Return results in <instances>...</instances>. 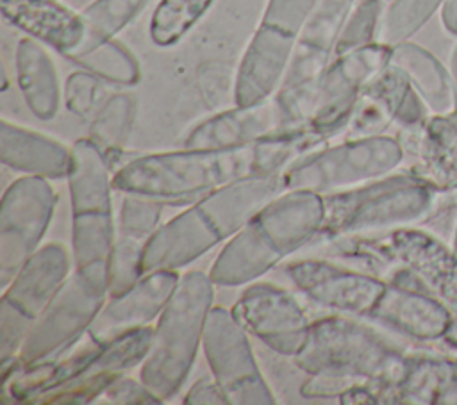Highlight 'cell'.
<instances>
[{"label": "cell", "instance_id": "cell-1", "mask_svg": "<svg viewBox=\"0 0 457 405\" xmlns=\"http://www.w3.org/2000/svg\"><path fill=\"white\" fill-rule=\"evenodd\" d=\"M327 139L312 127L296 125L239 146L148 153L121 166L112 186L125 194L182 203L239 178L282 171Z\"/></svg>", "mask_w": 457, "mask_h": 405}, {"label": "cell", "instance_id": "cell-2", "mask_svg": "<svg viewBox=\"0 0 457 405\" xmlns=\"http://www.w3.org/2000/svg\"><path fill=\"white\" fill-rule=\"evenodd\" d=\"M336 252L384 280L420 285L443 300L457 328V252L432 234L407 227L336 239Z\"/></svg>", "mask_w": 457, "mask_h": 405}, {"label": "cell", "instance_id": "cell-3", "mask_svg": "<svg viewBox=\"0 0 457 405\" xmlns=\"http://www.w3.org/2000/svg\"><path fill=\"white\" fill-rule=\"evenodd\" d=\"M391 46L370 43L334 57L318 75L280 87L273 96L282 127L307 125L332 137L346 130L366 84L389 64Z\"/></svg>", "mask_w": 457, "mask_h": 405}, {"label": "cell", "instance_id": "cell-4", "mask_svg": "<svg viewBox=\"0 0 457 405\" xmlns=\"http://www.w3.org/2000/svg\"><path fill=\"white\" fill-rule=\"evenodd\" d=\"M407 353L375 328L346 316H327L311 323L295 364L309 375L345 376L373 384L380 393L393 385Z\"/></svg>", "mask_w": 457, "mask_h": 405}, {"label": "cell", "instance_id": "cell-5", "mask_svg": "<svg viewBox=\"0 0 457 405\" xmlns=\"http://www.w3.org/2000/svg\"><path fill=\"white\" fill-rule=\"evenodd\" d=\"M212 285L209 275L187 271L159 316L139 380L161 401L175 396L191 373L212 307Z\"/></svg>", "mask_w": 457, "mask_h": 405}, {"label": "cell", "instance_id": "cell-6", "mask_svg": "<svg viewBox=\"0 0 457 405\" xmlns=\"http://www.w3.org/2000/svg\"><path fill=\"white\" fill-rule=\"evenodd\" d=\"M436 189L409 171L325 194L320 239H343L423 221L436 207Z\"/></svg>", "mask_w": 457, "mask_h": 405}, {"label": "cell", "instance_id": "cell-7", "mask_svg": "<svg viewBox=\"0 0 457 405\" xmlns=\"http://www.w3.org/2000/svg\"><path fill=\"white\" fill-rule=\"evenodd\" d=\"M109 294L107 260L77 266L34 325L18 353L21 366L61 357L91 326Z\"/></svg>", "mask_w": 457, "mask_h": 405}, {"label": "cell", "instance_id": "cell-8", "mask_svg": "<svg viewBox=\"0 0 457 405\" xmlns=\"http://www.w3.org/2000/svg\"><path fill=\"white\" fill-rule=\"evenodd\" d=\"M403 155L402 141L393 136L348 137L291 162L282 171V186L284 191L309 189L330 194L386 177L402 164Z\"/></svg>", "mask_w": 457, "mask_h": 405}, {"label": "cell", "instance_id": "cell-9", "mask_svg": "<svg viewBox=\"0 0 457 405\" xmlns=\"http://www.w3.org/2000/svg\"><path fill=\"white\" fill-rule=\"evenodd\" d=\"M68 187L73 214L75 266L107 259L114 244L112 178L107 155L89 139H79L71 148Z\"/></svg>", "mask_w": 457, "mask_h": 405}, {"label": "cell", "instance_id": "cell-10", "mask_svg": "<svg viewBox=\"0 0 457 405\" xmlns=\"http://www.w3.org/2000/svg\"><path fill=\"white\" fill-rule=\"evenodd\" d=\"M248 332L225 307H211L202 346L214 380L234 405H271L273 393L255 362Z\"/></svg>", "mask_w": 457, "mask_h": 405}, {"label": "cell", "instance_id": "cell-11", "mask_svg": "<svg viewBox=\"0 0 457 405\" xmlns=\"http://www.w3.org/2000/svg\"><path fill=\"white\" fill-rule=\"evenodd\" d=\"M55 203L54 187L37 175L14 180L4 193L0 203V285L4 289L39 248Z\"/></svg>", "mask_w": 457, "mask_h": 405}, {"label": "cell", "instance_id": "cell-12", "mask_svg": "<svg viewBox=\"0 0 457 405\" xmlns=\"http://www.w3.org/2000/svg\"><path fill=\"white\" fill-rule=\"evenodd\" d=\"M284 271L291 284L316 305L364 319L386 289L382 277L321 259L296 260Z\"/></svg>", "mask_w": 457, "mask_h": 405}, {"label": "cell", "instance_id": "cell-13", "mask_svg": "<svg viewBox=\"0 0 457 405\" xmlns=\"http://www.w3.org/2000/svg\"><path fill=\"white\" fill-rule=\"evenodd\" d=\"M230 310L250 335L278 355L295 357L311 328L300 302L273 284L248 285Z\"/></svg>", "mask_w": 457, "mask_h": 405}, {"label": "cell", "instance_id": "cell-14", "mask_svg": "<svg viewBox=\"0 0 457 405\" xmlns=\"http://www.w3.org/2000/svg\"><path fill=\"white\" fill-rule=\"evenodd\" d=\"M427 109L409 79L398 68L387 64L362 89L346 127V136H378L391 123H396L402 132H414L427 123Z\"/></svg>", "mask_w": 457, "mask_h": 405}, {"label": "cell", "instance_id": "cell-15", "mask_svg": "<svg viewBox=\"0 0 457 405\" xmlns=\"http://www.w3.org/2000/svg\"><path fill=\"white\" fill-rule=\"evenodd\" d=\"M366 319L418 343L453 341L457 344L453 312L420 285L386 280V289Z\"/></svg>", "mask_w": 457, "mask_h": 405}, {"label": "cell", "instance_id": "cell-16", "mask_svg": "<svg viewBox=\"0 0 457 405\" xmlns=\"http://www.w3.org/2000/svg\"><path fill=\"white\" fill-rule=\"evenodd\" d=\"M175 269H155L143 275L130 289L104 303L98 316L87 328L91 343L104 346L109 341L146 326L161 316L179 285Z\"/></svg>", "mask_w": 457, "mask_h": 405}, {"label": "cell", "instance_id": "cell-17", "mask_svg": "<svg viewBox=\"0 0 457 405\" xmlns=\"http://www.w3.org/2000/svg\"><path fill=\"white\" fill-rule=\"evenodd\" d=\"M250 223L286 259L320 236L325 223V194L309 189H286L268 202Z\"/></svg>", "mask_w": 457, "mask_h": 405}, {"label": "cell", "instance_id": "cell-18", "mask_svg": "<svg viewBox=\"0 0 457 405\" xmlns=\"http://www.w3.org/2000/svg\"><path fill=\"white\" fill-rule=\"evenodd\" d=\"M295 45L296 36L259 23L236 73L234 103L248 107L270 100L284 82Z\"/></svg>", "mask_w": 457, "mask_h": 405}, {"label": "cell", "instance_id": "cell-19", "mask_svg": "<svg viewBox=\"0 0 457 405\" xmlns=\"http://www.w3.org/2000/svg\"><path fill=\"white\" fill-rule=\"evenodd\" d=\"M357 0H316L305 18L280 87L303 82L328 66Z\"/></svg>", "mask_w": 457, "mask_h": 405}, {"label": "cell", "instance_id": "cell-20", "mask_svg": "<svg viewBox=\"0 0 457 405\" xmlns=\"http://www.w3.org/2000/svg\"><path fill=\"white\" fill-rule=\"evenodd\" d=\"M220 234L193 205L164 225H161L143 244V271L145 275L155 269H177L191 264L195 259L214 248Z\"/></svg>", "mask_w": 457, "mask_h": 405}, {"label": "cell", "instance_id": "cell-21", "mask_svg": "<svg viewBox=\"0 0 457 405\" xmlns=\"http://www.w3.org/2000/svg\"><path fill=\"white\" fill-rule=\"evenodd\" d=\"M282 191V171H275L228 182L204 194L195 205L209 219L220 237L227 239L239 232Z\"/></svg>", "mask_w": 457, "mask_h": 405}, {"label": "cell", "instance_id": "cell-22", "mask_svg": "<svg viewBox=\"0 0 457 405\" xmlns=\"http://www.w3.org/2000/svg\"><path fill=\"white\" fill-rule=\"evenodd\" d=\"M0 11L5 21L64 57L82 43L80 12H73L59 0H0Z\"/></svg>", "mask_w": 457, "mask_h": 405}, {"label": "cell", "instance_id": "cell-23", "mask_svg": "<svg viewBox=\"0 0 457 405\" xmlns=\"http://www.w3.org/2000/svg\"><path fill=\"white\" fill-rule=\"evenodd\" d=\"M282 127L275 98L257 105L218 112L196 125L184 141L186 148H227L253 143Z\"/></svg>", "mask_w": 457, "mask_h": 405}, {"label": "cell", "instance_id": "cell-24", "mask_svg": "<svg viewBox=\"0 0 457 405\" xmlns=\"http://www.w3.org/2000/svg\"><path fill=\"white\" fill-rule=\"evenodd\" d=\"M70 277V255L59 243L37 248L4 289V298L37 318Z\"/></svg>", "mask_w": 457, "mask_h": 405}, {"label": "cell", "instance_id": "cell-25", "mask_svg": "<svg viewBox=\"0 0 457 405\" xmlns=\"http://www.w3.org/2000/svg\"><path fill=\"white\" fill-rule=\"evenodd\" d=\"M0 157L14 171L45 178H66L71 166V150L64 145L7 120L0 123Z\"/></svg>", "mask_w": 457, "mask_h": 405}, {"label": "cell", "instance_id": "cell-26", "mask_svg": "<svg viewBox=\"0 0 457 405\" xmlns=\"http://www.w3.org/2000/svg\"><path fill=\"white\" fill-rule=\"evenodd\" d=\"M16 80L29 111L43 121L57 116L61 107V84L55 64L45 46L34 37H23L14 54Z\"/></svg>", "mask_w": 457, "mask_h": 405}, {"label": "cell", "instance_id": "cell-27", "mask_svg": "<svg viewBox=\"0 0 457 405\" xmlns=\"http://www.w3.org/2000/svg\"><path fill=\"white\" fill-rule=\"evenodd\" d=\"M402 136L416 141L420 161L412 173L439 191L457 187V107L450 114H434L421 128L402 132Z\"/></svg>", "mask_w": 457, "mask_h": 405}, {"label": "cell", "instance_id": "cell-28", "mask_svg": "<svg viewBox=\"0 0 457 405\" xmlns=\"http://www.w3.org/2000/svg\"><path fill=\"white\" fill-rule=\"evenodd\" d=\"M389 64L398 68L436 116L450 114L457 107V84L446 68L423 46L402 41L391 46Z\"/></svg>", "mask_w": 457, "mask_h": 405}, {"label": "cell", "instance_id": "cell-29", "mask_svg": "<svg viewBox=\"0 0 457 405\" xmlns=\"http://www.w3.org/2000/svg\"><path fill=\"white\" fill-rule=\"evenodd\" d=\"M280 260L282 257L248 221L239 232L228 237V243L216 257L209 277L214 285L236 287L257 280Z\"/></svg>", "mask_w": 457, "mask_h": 405}, {"label": "cell", "instance_id": "cell-30", "mask_svg": "<svg viewBox=\"0 0 457 405\" xmlns=\"http://www.w3.org/2000/svg\"><path fill=\"white\" fill-rule=\"evenodd\" d=\"M146 4L148 0H93L80 11L84 37L68 59L80 55L107 39H114V36L123 30Z\"/></svg>", "mask_w": 457, "mask_h": 405}, {"label": "cell", "instance_id": "cell-31", "mask_svg": "<svg viewBox=\"0 0 457 405\" xmlns=\"http://www.w3.org/2000/svg\"><path fill=\"white\" fill-rule=\"evenodd\" d=\"M70 61L109 84L134 86L141 79L137 59L116 39H107L91 50L71 57Z\"/></svg>", "mask_w": 457, "mask_h": 405}, {"label": "cell", "instance_id": "cell-32", "mask_svg": "<svg viewBox=\"0 0 457 405\" xmlns=\"http://www.w3.org/2000/svg\"><path fill=\"white\" fill-rule=\"evenodd\" d=\"M214 0H159L150 16V39L157 46L179 43Z\"/></svg>", "mask_w": 457, "mask_h": 405}, {"label": "cell", "instance_id": "cell-33", "mask_svg": "<svg viewBox=\"0 0 457 405\" xmlns=\"http://www.w3.org/2000/svg\"><path fill=\"white\" fill-rule=\"evenodd\" d=\"M136 114V100L129 93H116L109 96L89 128V139L105 153L120 152L125 145Z\"/></svg>", "mask_w": 457, "mask_h": 405}, {"label": "cell", "instance_id": "cell-34", "mask_svg": "<svg viewBox=\"0 0 457 405\" xmlns=\"http://www.w3.org/2000/svg\"><path fill=\"white\" fill-rule=\"evenodd\" d=\"M445 0H393L378 25V43L395 46L409 41Z\"/></svg>", "mask_w": 457, "mask_h": 405}, {"label": "cell", "instance_id": "cell-35", "mask_svg": "<svg viewBox=\"0 0 457 405\" xmlns=\"http://www.w3.org/2000/svg\"><path fill=\"white\" fill-rule=\"evenodd\" d=\"M143 244L145 241L123 237L114 241L107 255V282L109 296L114 298L130 289L143 275Z\"/></svg>", "mask_w": 457, "mask_h": 405}, {"label": "cell", "instance_id": "cell-36", "mask_svg": "<svg viewBox=\"0 0 457 405\" xmlns=\"http://www.w3.org/2000/svg\"><path fill=\"white\" fill-rule=\"evenodd\" d=\"M382 20V0H359L336 43L334 57L348 54L355 48L375 43V34H378V25Z\"/></svg>", "mask_w": 457, "mask_h": 405}, {"label": "cell", "instance_id": "cell-37", "mask_svg": "<svg viewBox=\"0 0 457 405\" xmlns=\"http://www.w3.org/2000/svg\"><path fill=\"white\" fill-rule=\"evenodd\" d=\"M161 216V202L137 194H127L120 207V232L123 237L146 241L159 228Z\"/></svg>", "mask_w": 457, "mask_h": 405}, {"label": "cell", "instance_id": "cell-38", "mask_svg": "<svg viewBox=\"0 0 457 405\" xmlns=\"http://www.w3.org/2000/svg\"><path fill=\"white\" fill-rule=\"evenodd\" d=\"M34 318L25 314L14 303L2 296L0 302V359L9 360L18 357L30 328Z\"/></svg>", "mask_w": 457, "mask_h": 405}, {"label": "cell", "instance_id": "cell-39", "mask_svg": "<svg viewBox=\"0 0 457 405\" xmlns=\"http://www.w3.org/2000/svg\"><path fill=\"white\" fill-rule=\"evenodd\" d=\"M314 4L316 0H268L261 23L298 37V32Z\"/></svg>", "mask_w": 457, "mask_h": 405}, {"label": "cell", "instance_id": "cell-40", "mask_svg": "<svg viewBox=\"0 0 457 405\" xmlns=\"http://www.w3.org/2000/svg\"><path fill=\"white\" fill-rule=\"evenodd\" d=\"M98 80L100 79H96L86 70H79L68 75L64 84L66 109L77 116L89 114L98 100V93H100Z\"/></svg>", "mask_w": 457, "mask_h": 405}, {"label": "cell", "instance_id": "cell-41", "mask_svg": "<svg viewBox=\"0 0 457 405\" xmlns=\"http://www.w3.org/2000/svg\"><path fill=\"white\" fill-rule=\"evenodd\" d=\"M109 403H130V405H148L161 403V400L143 384L134 378L118 376L114 378L102 394Z\"/></svg>", "mask_w": 457, "mask_h": 405}, {"label": "cell", "instance_id": "cell-42", "mask_svg": "<svg viewBox=\"0 0 457 405\" xmlns=\"http://www.w3.org/2000/svg\"><path fill=\"white\" fill-rule=\"evenodd\" d=\"M184 403L189 405H200V403H207V405H221V403H228L227 396L223 393V389L220 387V384L212 378H202L198 382H195L191 385V389L186 393L184 396Z\"/></svg>", "mask_w": 457, "mask_h": 405}, {"label": "cell", "instance_id": "cell-43", "mask_svg": "<svg viewBox=\"0 0 457 405\" xmlns=\"http://www.w3.org/2000/svg\"><path fill=\"white\" fill-rule=\"evenodd\" d=\"M441 21L445 29L457 36V0H445L441 5Z\"/></svg>", "mask_w": 457, "mask_h": 405}, {"label": "cell", "instance_id": "cell-44", "mask_svg": "<svg viewBox=\"0 0 457 405\" xmlns=\"http://www.w3.org/2000/svg\"><path fill=\"white\" fill-rule=\"evenodd\" d=\"M453 73H455V84H457V50H455V55H453Z\"/></svg>", "mask_w": 457, "mask_h": 405}, {"label": "cell", "instance_id": "cell-45", "mask_svg": "<svg viewBox=\"0 0 457 405\" xmlns=\"http://www.w3.org/2000/svg\"><path fill=\"white\" fill-rule=\"evenodd\" d=\"M453 250L457 252V225H455V237H453Z\"/></svg>", "mask_w": 457, "mask_h": 405}]
</instances>
